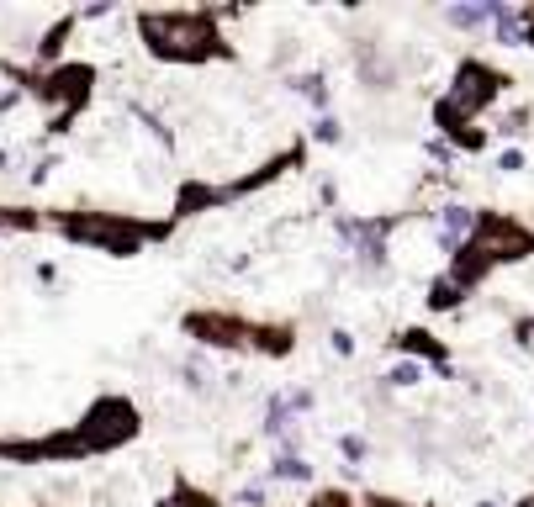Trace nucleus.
I'll use <instances>...</instances> for the list:
<instances>
[{"instance_id":"obj_18","label":"nucleus","mask_w":534,"mask_h":507,"mask_svg":"<svg viewBox=\"0 0 534 507\" xmlns=\"http://www.w3.org/2000/svg\"><path fill=\"white\" fill-rule=\"evenodd\" d=\"M429 159H434V164H455V148H450V138H434V143H429Z\"/></svg>"},{"instance_id":"obj_24","label":"nucleus","mask_w":534,"mask_h":507,"mask_svg":"<svg viewBox=\"0 0 534 507\" xmlns=\"http://www.w3.org/2000/svg\"><path fill=\"white\" fill-rule=\"evenodd\" d=\"M159 507H186V502H159Z\"/></svg>"},{"instance_id":"obj_21","label":"nucleus","mask_w":534,"mask_h":507,"mask_svg":"<svg viewBox=\"0 0 534 507\" xmlns=\"http://www.w3.org/2000/svg\"><path fill=\"white\" fill-rule=\"evenodd\" d=\"M307 507H349V502H344V497H339V492H323V497H318V502H307Z\"/></svg>"},{"instance_id":"obj_25","label":"nucleus","mask_w":534,"mask_h":507,"mask_svg":"<svg viewBox=\"0 0 534 507\" xmlns=\"http://www.w3.org/2000/svg\"><path fill=\"white\" fill-rule=\"evenodd\" d=\"M519 507H534V497H524V502H519Z\"/></svg>"},{"instance_id":"obj_12","label":"nucleus","mask_w":534,"mask_h":507,"mask_svg":"<svg viewBox=\"0 0 534 507\" xmlns=\"http://www.w3.org/2000/svg\"><path fill=\"white\" fill-rule=\"evenodd\" d=\"M460 296H466V286H460L455 275H439L434 286H429V307L434 312H450V307H460Z\"/></svg>"},{"instance_id":"obj_2","label":"nucleus","mask_w":534,"mask_h":507,"mask_svg":"<svg viewBox=\"0 0 534 507\" xmlns=\"http://www.w3.org/2000/svg\"><path fill=\"white\" fill-rule=\"evenodd\" d=\"M492 96H497V74L482 69V64H460L434 117H439V127H450V133H466V122H471Z\"/></svg>"},{"instance_id":"obj_13","label":"nucleus","mask_w":534,"mask_h":507,"mask_svg":"<svg viewBox=\"0 0 534 507\" xmlns=\"http://www.w3.org/2000/svg\"><path fill=\"white\" fill-rule=\"evenodd\" d=\"M339 455L349 460V471H360V460L371 455V444H365L360 434H344V439H339Z\"/></svg>"},{"instance_id":"obj_23","label":"nucleus","mask_w":534,"mask_h":507,"mask_svg":"<svg viewBox=\"0 0 534 507\" xmlns=\"http://www.w3.org/2000/svg\"><path fill=\"white\" fill-rule=\"evenodd\" d=\"M186 507H217V502H186Z\"/></svg>"},{"instance_id":"obj_15","label":"nucleus","mask_w":534,"mask_h":507,"mask_svg":"<svg viewBox=\"0 0 534 507\" xmlns=\"http://www.w3.org/2000/svg\"><path fill=\"white\" fill-rule=\"evenodd\" d=\"M270 492H265V481H249V486H238L233 492V507H265Z\"/></svg>"},{"instance_id":"obj_6","label":"nucleus","mask_w":534,"mask_h":507,"mask_svg":"<svg viewBox=\"0 0 534 507\" xmlns=\"http://www.w3.org/2000/svg\"><path fill=\"white\" fill-rule=\"evenodd\" d=\"M476 222H482V217H476L471 206H460V201L439 206V212H434V233H439V249H445V254H460V249H466V243H471Z\"/></svg>"},{"instance_id":"obj_22","label":"nucleus","mask_w":534,"mask_h":507,"mask_svg":"<svg viewBox=\"0 0 534 507\" xmlns=\"http://www.w3.org/2000/svg\"><path fill=\"white\" fill-rule=\"evenodd\" d=\"M360 507H397V502H386V497H365Z\"/></svg>"},{"instance_id":"obj_17","label":"nucleus","mask_w":534,"mask_h":507,"mask_svg":"<svg viewBox=\"0 0 534 507\" xmlns=\"http://www.w3.org/2000/svg\"><path fill=\"white\" fill-rule=\"evenodd\" d=\"M328 344H334V354H344V360H349V354H355V333H349V328H334V333H328Z\"/></svg>"},{"instance_id":"obj_1","label":"nucleus","mask_w":534,"mask_h":507,"mask_svg":"<svg viewBox=\"0 0 534 507\" xmlns=\"http://www.w3.org/2000/svg\"><path fill=\"white\" fill-rule=\"evenodd\" d=\"M138 32L159 59H175V64H201L223 48V37H217L207 11H143Z\"/></svg>"},{"instance_id":"obj_26","label":"nucleus","mask_w":534,"mask_h":507,"mask_svg":"<svg viewBox=\"0 0 534 507\" xmlns=\"http://www.w3.org/2000/svg\"><path fill=\"white\" fill-rule=\"evenodd\" d=\"M482 507H497V502H482Z\"/></svg>"},{"instance_id":"obj_7","label":"nucleus","mask_w":534,"mask_h":507,"mask_svg":"<svg viewBox=\"0 0 534 507\" xmlns=\"http://www.w3.org/2000/svg\"><path fill=\"white\" fill-rule=\"evenodd\" d=\"M265 476H270L275 486H307V481H312V465H307L302 455H275V460L265 465Z\"/></svg>"},{"instance_id":"obj_10","label":"nucleus","mask_w":534,"mask_h":507,"mask_svg":"<svg viewBox=\"0 0 534 507\" xmlns=\"http://www.w3.org/2000/svg\"><path fill=\"white\" fill-rule=\"evenodd\" d=\"M445 22L460 27V32L487 27V22H492V0H476V6H450V11H445Z\"/></svg>"},{"instance_id":"obj_8","label":"nucleus","mask_w":534,"mask_h":507,"mask_svg":"<svg viewBox=\"0 0 534 507\" xmlns=\"http://www.w3.org/2000/svg\"><path fill=\"white\" fill-rule=\"evenodd\" d=\"M180 381H186V386L196 391V397H207L212 381H217V370H212L207 354H186V360H180Z\"/></svg>"},{"instance_id":"obj_11","label":"nucleus","mask_w":534,"mask_h":507,"mask_svg":"<svg viewBox=\"0 0 534 507\" xmlns=\"http://www.w3.org/2000/svg\"><path fill=\"white\" fill-rule=\"evenodd\" d=\"M386 386L392 391H408V386H418L423 381V360H408V354H402V360H392L386 365V375H381Z\"/></svg>"},{"instance_id":"obj_4","label":"nucleus","mask_w":534,"mask_h":507,"mask_svg":"<svg viewBox=\"0 0 534 507\" xmlns=\"http://www.w3.org/2000/svg\"><path fill=\"white\" fill-rule=\"evenodd\" d=\"M466 249H471L476 259H487V270H492V265H503V259H524V254H534V243H529V233L519 228V222L487 217V222H476V233H471Z\"/></svg>"},{"instance_id":"obj_9","label":"nucleus","mask_w":534,"mask_h":507,"mask_svg":"<svg viewBox=\"0 0 534 507\" xmlns=\"http://www.w3.org/2000/svg\"><path fill=\"white\" fill-rule=\"evenodd\" d=\"M286 85L297 90V96H302L312 111H318V117H328V80H323V74H291Z\"/></svg>"},{"instance_id":"obj_20","label":"nucleus","mask_w":534,"mask_h":507,"mask_svg":"<svg viewBox=\"0 0 534 507\" xmlns=\"http://www.w3.org/2000/svg\"><path fill=\"white\" fill-rule=\"evenodd\" d=\"M519 344H524V354H529V360H534V317H529V323L519 328Z\"/></svg>"},{"instance_id":"obj_5","label":"nucleus","mask_w":534,"mask_h":507,"mask_svg":"<svg viewBox=\"0 0 534 507\" xmlns=\"http://www.w3.org/2000/svg\"><path fill=\"white\" fill-rule=\"evenodd\" d=\"M59 228L69 238H80V243H101V249H112V254H127L143 238L138 228H127V222H117V217H64Z\"/></svg>"},{"instance_id":"obj_19","label":"nucleus","mask_w":534,"mask_h":507,"mask_svg":"<svg viewBox=\"0 0 534 507\" xmlns=\"http://www.w3.org/2000/svg\"><path fill=\"white\" fill-rule=\"evenodd\" d=\"M497 169H508V175H513V169H524V154H519V148H508V154L497 159Z\"/></svg>"},{"instance_id":"obj_16","label":"nucleus","mask_w":534,"mask_h":507,"mask_svg":"<svg viewBox=\"0 0 534 507\" xmlns=\"http://www.w3.org/2000/svg\"><path fill=\"white\" fill-rule=\"evenodd\" d=\"M339 138H344L339 117H318V122H312V143H339Z\"/></svg>"},{"instance_id":"obj_14","label":"nucleus","mask_w":534,"mask_h":507,"mask_svg":"<svg viewBox=\"0 0 534 507\" xmlns=\"http://www.w3.org/2000/svg\"><path fill=\"white\" fill-rule=\"evenodd\" d=\"M281 397H286V407H291V418H307L312 402H318V397H312V386H291V391H281Z\"/></svg>"},{"instance_id":"obj_3","label":"nucleus","mask_w":534,"mask_h":507,"mask_svg":"<svg viewBox=\"0 0 534 507\" xmlns=\"http://www.w3.org/2000/svg\"><path fill=\"white\" fill-rule=\"evenodd\" d=\"M138 434V412L127 407L122 397H106V402H96L85 412V423H80V449H117V444H127Z\"/></svg>"}]
</instances>
